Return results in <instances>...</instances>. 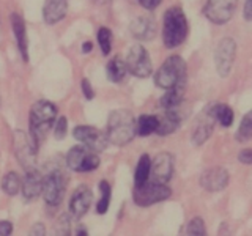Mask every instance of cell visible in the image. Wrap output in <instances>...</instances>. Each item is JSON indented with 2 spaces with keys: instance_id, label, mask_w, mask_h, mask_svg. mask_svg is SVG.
Instances as JSON below:
<instances>
[{
  "instance_id": "obj_7",
  "label": "cell",
  "mask_w": 252,
  "mask_h": 236,
  "mask_svg": "<svg viewBox=\"0 0 252 236\" xmlns=\"http://www.w3.org/2000/svg\"><path fill=\"white\" fill-rule=\"evenodd\" d=\"M125 65L129 74L139 79H147L153 73V63L148 55V51L140 44L131 46L125 59Z\"/></svg>"
},
{
  "instance_id": "obj_29",
  "label": "cell",
  "mask_w": 252,
  "mask_h": 236,
  "mask_svg": "<svg viewBox=\"0 0 252 236\" xmlns=\"http://www.w3.org/2000/svg\"><path fill=\"white\" fill-rule=\"evenodd\" d=\"M96 39H98V46L101 52L104 55H109L112 52V43H114V35L112 30L109 27H99L96 31Z\"/></svg>"
},
{
  "instance_id": "obj_35",
  "label": "cell",
  "mask_w": 252,
  "mask_h": 236,
  "mask_svg": "<svg viewBox=\"0 0 252 236\" xmlns=\"http://www.w3.org/2000/svg\"><path fill=\"white\" fill-rule=\"evenodd\" d=\"M238 161L244 165H251L252 164V149L251 148H244L238 153Z\"/></svg>"
},
{
  "instance_id": "obj_6",
  "label": "cell",
  "mask_w": 252,
  "mask_h": 236,
  "mask_svg": "<svg viewBox=\"0 0 252 236\" xmlns=\"http://www.w3.org/2000/svg\"><path fill=\"white\" fill-rule=\"evenodd\" d=\"M66 165L69 170L77 173H90L94 172L101 164V159L96 151H93L85 145H76L66 153Z\"/></svg>"
},
{
  "instance_id": "obj_17",
  "label": "cell",
  "mask_w": 252,
  "mask_h": 236,
  "mask_svg": "<svg viewBox=\"0 0 252 236\" xmlns=\"http://www.w3.org/2000/svg\"><path fill=\"white\" fill-rule=\"evenodd\" d=\"M183 114H181V106L175 109H164L162 117H158V129L156 134L161 137H167L173 134L177 129H180L181 123H183Z\"/></svg>"
},
{
  "instance_id": "obj_5",
  "label": "cell",
  "mask_w": 252,
  "mask_h": 236,
  "mask_svg": "<svg viewBox=\"0 0 252 236\" xmlns=\"http://www.w3.org/2000/svg\"><path fill=\"white\" fill-rule=\"evenodd\" d=\"M172 195V189L167 186V183H159V181H145L144 184L136 186L132 192L134 203L140 208L152 206V205L161 203L169 200Z\"/></svg>"
},
{
  "instance_id": "obj_10",
  "label": "cell",
  "mask_w": 252,
  "mask_h": 236,
  "mask_svg": "<svg viewBox=\"0 0 252 236\" xmlns=\"http://www.w3.org/2000/svg\"><path fill=\"white\" fill-rule=\"evenodd\" d=\"M236 57V41L230 36L222 38L215 51V66L220 77H227L232 73Z\"/></svg>"
},
{
  "instance_id": "obj_1",
  "label": "cell",
  "mask_w": 252,
  "mask_h": 236,
  "mask_svg": "<svg viewBox=\"0 0 252 236\" xmlns=\"http://www.w3.org/2000/svg\"><path fill=\"white\" fill-rule=\"evenodd\" d=\"M57 106L51 101H36L33 106L30 107L29 114V137L32 144L36 149H39V145L51 132L52 126L57 120Z\"/></svg>"
},
{
  "instance_id": "obj_20",
  "label": "cell",
  "mask_w": 252,
  "mask_h": 236,
  "mask_svg": "<svg viewBox=\"0 0 252 236\" xmlns=\"http://www.w3.org/2000/svg\"><path fill=\"white\" fill-rule=\"evenodd\" d=\"M156 22L152 18H148V16H139L129 26L131 35L139 39V41H152L156 36Z\"/></svg>"
},
{
  "instance_id": "obj_41",
  "label": "cell",
  "mask_w": 252,
  "mask_h": 236,
  "mask_svg": "<svg viewBox=\"0 0 252 236\" xmlns=\"http://www.w3.org/2000/svg\"><path fill=\"white\" fill-rule=\"evenodd\" d=\"M93 3L96 6H109L112 3V0H93Z\"/></svg>"
},
{
  "instance_id": "obj_36",
  "label": "cell",
  "mask_w": 252,
  "mask_h": 236,
  "mask_svg": "<svg viewBox=\"0 0 252 236\" xmlns=\"http://www.w3.org/2000/svg\"><path fill=\"white\" fill-rule=\"evenodd\" d=\"M137 2L140 3L142 8H145V10H148V11H153L161 5L162 0H137Z\"/></svg>"
},
{
  "instance_id": "obj_26",
  "label": "cell",
  "mask_w": 252,
  "mask_h": 236,
  "mask_svg": "<svg viewBox=\"0 0 252 236\" xmlns=\"http://www.w3.org/2000/svg\"><path fill=\"white\" fill-rule=\"evenodd\" d=\"M211 112H213V117H215V120L220 124L224 126V128H230L233 124V120H235V114L230 106L227 104H211Z\"/></svg>"
},
{
  "instance_id": "obj_3",
  "label": "cell",
  "mask_w": 252,
  "mask_h": 236,
  "mask_svg": "<svg viewBox=\"0 0 252 236\" xmlns=\"http://www.w3.org/2000/svg\"><path fill=\"white\" fill-rule=\"evenodd\" d=\"M134 121L136 118L126 109H118L110 112L107 118V131L106 137L109 144L115 147H126L136 137V131H134Z\"/></svg>"
},
{
  "instance_id": "obj_37",
  "label": "cell",
  "mask_w": 252,
  "mask_h": 236,
  "mask_svg": "<svg viewBox=\"0 0 252 236\" xmlns=\"http://www.w3.org/2000/svg\"><path fill=\"white\" fill-rule=\"evenodd\" d=\"M13 233V224L10 220H0V236H10Z\"/></svg>"
},
{
  "instance_id": "obj_40",
  "label": "cell",
  "mask_w": 252,
  "mask_h": 236,
  "mask_svg": "<svg viewBox=\"0 0 252 236\" xmlns=\"http://www.w3.org/2000/svg\"><path fill=\"white\" fill-rule=\"evenodd\" d=\"M93 51V43L92 41H85L82 44V54H90Z\"/></svg>"
},
{
  "instance_id": "obj_19",
  "label": "cell",
  "mask_w": 252,
  "mask_h": 236,
  "mask_svg": "<svg viewBox=\"0 0 252 236\" xmlns=\"http://www.w3.org/2000/svg\"><path fill=\"white\" fill-rule=\"evenodd\" d=\"M10 22H11V30L16 38V44H18L19 54L24 61H29V38H27V27L24 22L22 16L19 13H11L10 14Z\"/></svg>"
},
{
  "instance_id": "obj_23",
  "label": "cell",
  "mask_w": 252,
  "mask_h": 236,
  "mask_svg": "<svg viewBox=\"0 0 252 236\" xmlns=\"http://www.w3.org/2000/svg\"><path fill=\"white\" fill-rule=\"evenodd\" d=\"M158 115H140L136 121H134V131H136V136L139 137H148L152 134H156L158 129Z\"/></svg>"
},
{
  "instance_id": "obj_12",
  "label": "cell",
  "mask_w": 252,
  "mask_h": 236,
  "mask_svg": "<svg viewBox=\"0 0 252 236\" xmlns=\"http://www.w3.org/2000/svg\"><path fill=\"white\" fill-rule=\"evenodd\" d=\"M216 120L213 117L211 112V104L205 107L202 112L197 115L195 121L192 124V131H191V142L194 147H202L205 142H207L213 131H215Z\"/></svg>"
},
{
  "instance_id": "obj_9",
  "label": "cell",
  "mask_w": 252,
  "mask_h": 236,
  "mask_svg": "<svg viewBox=\"0 0 252 236\" xmlns=\"http://www.w3.org/2000/svg\"><path fill=\"white\" fill-rule=\"evenodd\" d=\"M65 178H63L60 172L54 170L47 173L46 177H43L41 195L47 206H59L63 200V195H65Z\"/></svg>"
},
{
  "instance_id": "obj_8",
  "label": "cell",
  "mask_w": 252,
  "mask_h": 236,
  "mask_svg": "<svg viewBox=\"0 0 252 236\" xmlns=\"http://www.w3.org/2000/svg\"><path fill=\"white\" fill-rule=\"evenodd\" d=\"M13 148H14L16 157H18V162L22 165L24 170L36 167L38 149L33 147V144H32V140L29 137V132L16 129L13 132Z\"/></svg>"
},
{
  "instance_id": "obj_25",
  "label": "cell",
  "mask_w": 252,
  "mask_h": 236,
  "mask_svg": "<svg viewBox=\"0 0 252 236\" xmlns=\"http://www.w3.org/2000/svg\"><path fill=\"white\" fill-rule=\"evenodd\" d=\"M150 170H152V157L147 153H144L136 164V170H134V184L140 186L145 181L150 179Z\"/></svg>"
},
{
  "instance_id": "obj_43",
  "label": "cell",
  "mask_w": 252,
  "mask_h": 236,
  "mask_svg": "<svg viewBox=\"0 0 252 236\" xmlns=\"http://www.w3.org/2000/svg\"><path fill=\"white\" fill-rule=\"evenodd\" d=\"M0 102H2V101H0Z\"/></svg>"
},
{
  "instance_id": "obj_22",
  "label": "cell",
  "mask_w": 252,
  "mask_h": 236,
  "mask_svg": "<svg viewBox=\"0 0 252 236\" xmlns=\"http://www.w3.org/2000/svg\"><path fill=\"white\" fill-rule=\"evenodd\" d=\"M106 74H107L109 81L114 82V84H120V82L125 81L126 74H128V69H126L125 60L120 57V55H115L114 59H110L107 61Z\"/></svg>"
},
{
  "instance_id": "obj_34",
  "label": "cell",
  "mask_w": 252,
  "mask_h": 236,
  "mask_svg": "<svg viewBox=\"0 0 252 236\" xmlns=\"http://www.w3.org/2000/svg\"><path fill=\"white\" fill-rule=\"evenodd\" d=\"M81 87H82V93H84L85 99L92 101V99L94 98V90H93V87H92V84H90L89 79H82Z\"/></svg>"
},
{
  "instance_id": "obj_30",
  "label": "cell",
  "mask_w": 252,
  "mask_h": 236,
  "mask_svg": "<svg viewBox=\"0 0 252 236\" xmlns=\"http://www.w3.org/2000/svg\"><path fill=\"white\" fill-rule=\"evenodd\" d=\"M251 137H252V112H248L243 117L240 128L235 134V139L236 142H240V144H246V142L251 140Z\"/></svg>"
},
{
  "instance_id": "obj_14",
  "label": "cell",
  "mask_w": 252,
  "mask_h": 236,
  "mask_svg": "<svg viewBox=\"0 0 252 236\" xmlns=\"http://www.w3.org/2000/svg\"><path fill=\"white\" fill-rule=\"evenodd\" d=\"M230 181V175L228 170L220 167V165H215L205 170L200 175V186L208 192H220L228 186Z\"/></svg>"
},
{
  "instance_id": "obj_21",
  "label": "cell",
  "mask_w": 252,
  "mask_h": 236,
  "mask_svg": "<svg viewBox=\"0 0 252 236\" xmlns=\"http://www.w3.org/2000/svg\"><path fill=\"white\" fill-rule=\"evenodd\" d=\"M68 13V0H46L43 5V19L47 26H55Z\"/></svg>"
},
{
  "instance_id": "obj_38",
  "label": "cell",
  "mask_w": 252,
  "mask_h": 236,
  "mask_svg": "<svg viewBox=\"0 0 252 236\" xmlns=\"http://www.w3.org/2000/svg\"><path fill=\"white\" fill-rule=\"evenodd\" d=\"M243 18L246 22H251L252 19V0H246L243 5Z\"/></svg>"
},
{
  "instance_id": "obj_27",
  "label": "cell",
  "mask_w": 252,
  "mask_h": 236,
  "mask_svg": "<svg viewBox=\"0 0 252 236\" xmlns=\"http://www.w3.org/2000/svg\"><path fill=\"white\" fill-rule=\"evenodd\" d=\"M21 183L22 179L16 172H8L2 179V191L8 197H14L21 192Z\"/></svg>"
},
{
  "instance_id": "obj_32",
  "label": "cell",
  "mask_w": 252,
  "mask_h": 236,
  "mask_svg": "<svg viewBox=\"0 0 252 236\" xmlns=\"http://www.w3.org/2000/svg\"><path fill=\"white\" fill-rule=\"evenodd\" d=\"M54 137L57 140H63L68 132V118L66 117H59L54 123Z\"/></svg>"
},
{
  "instance_id": "obj_13",
  "label": "cell",
  "mask_w": 252,
  "mask_h": 236,
  "mask_svg": "<svg viewBox=\"0 0 252 236\" xmlns=\"http://www.w3.org/2000/svg\"><path fill=\"white\" fill-rule=\"evenodd\" d=\"M235 0H207L203 6V16L216 26L230 22L235 13Z\"/></svg>"
},
{
  "instance_id": "obj_39",
  "label": "cell",
  "mask_w": 252,
  "mask_h": 236,
  "mask_svg": "<svg viewBox=\"0 0 252 236\" xmlns=\"http://www.w3.org/2000/svg\"><path fill=\"white\" fill-rule=\"evenodd\" d=\"M30 235H33V236H43V235H46V228H44V225L41 224V222H36L33 227L30 228Z\"/></svg>"
},
{
  "instance_id": "obj_4",
  "label": "cell",
  "mask_w": 252,
  "mask_h": 236,
  "mask_svg": "<svg viewBox=\"0 0 252 236\" xmlns=\"http://www.w3.org/2000/svg\"><path fill=\"white\" fill-rule=\"evenodd\" d=\"M156 87L162 90L175 88V87H186L188 82V65L180 55H170L158 68L153 76Z\"/></svg>"
},
{
  "instance_id": "obj_15",
  "label": "cell",
  "mask_w": 252,
  "mask_h": 236,
  "mask_svg": "<svg viewBox=\"0 0 252 236\" xmlns=\"http://www.w3.org/2000/svg\"><path fill=\"white\" fill-rule=\"evenodd\" d=\"M173 170H175V157L169 151H162L159 154H156L152 159V170L150 175L153 177L155 181L159 183H169Z\"/></svg>"
},
{
  "instance_id": "obj_33",
  "label": "cell",
  "mask_w": 252,
  "mask_h": 236,
  "mask_svg": "<svg viewBox=\"0 0 252 236\" xmlns=\"http://www.w3.org/2000/svg\"><path fill=\"white\" fill-rule=\"evenodd\" d=\"M55 232L59 235H69L71 233V217L68 214H62L55 225Z\"/></svg>"
},
{
  "instance_id": "obj_31",
  "label": "cell",
  "mask_w": 252,
  "mask_h": 236,
  "mask_svg": "<svg viewBox=\"0 0 252 236\" xmlns=\"http://www.w3.org/2000/svg\"><path fill=\"white\" fill-rule=\"evenodd\" d=\"M186 233L192 236H203L207 235V227H205V220L202 217H194L189 220L186 227Z\"/></svg>"
},
{
  "instance_id": "obj_2",
  "label": "cell",
  "mask_w": 252,
  "mask_h": 236,
  "mask_svg": "<svg viewBox=\"0 0 252 236\" xmlns=\"http://www.w3.org/2000/svg\"><path fill=\"white\" fill-rule=\"evenodd\" d=\"M189 24L183 8L173 5L162 16V43L167 49H175L188 38Z\"/></svg>"
},
{
  "instance_id": "obj_24",
  "label": "cell",
  "mask_w": 252,
  "mask_h": 236,
  "mask_svg": "<svg viewBox=\"0 0 252 236\" xmlns=\"http://www.w3.org/2000/svg\"><path fill=\"white\" fill-rule=\"evenodd\" d=\"M186 87H175V88L165 90V93L161 96L159 104L164 109H175L183 104V96H185Z\"/></svg>"
},
{
  "instance_id": "obj_16",
  "label": "cell",
  "mask_w": 252,
  "mask_h": 236,
  "mask_svg": "<svg viewBox=\"0 0 252 236\" xmlns=\"http://www.w3.org/2000/svg\"><path fill=\"white\" fill-rule=\"evenodd\" d=\"M93 202V192L87 184H81L69 199V214L74 219L84 217L89 212Z\"/></svg>"
},
{
  "instance_id": "obj_18",
  "label": "cell",
  "mask_w": 252,
  "mask_h": 236,
  "mask_svg": "<svg viewBox=\"0 0 252 236\" xmlns=\"http://www.w3.org/2000/svg\"><path fill=\"white\" fill-rule=\"evenodd\" d=\"M41 183H43V177L39 175L36 167L26 170V177H24L21 183V192L24 202H33L41 195Z\"/></svg>"
},
{
  "instance_id": "obj_42",
  "label": "cell",
  "mask_w": 252,
  "mask_h": 236,
  "mask_svg": "<svg viewBox=\"0 0 252 236\" xmlns=\"http://www.w3.org/2000/svg\"><path fill=\"white\" fill-rule=\"evenodd\" d=\"M76 235L77 236H85V235H89V232H87L84 227H77L76 228Z\"/></svg>"
},
{
  "instance_id": "obj_11",
  "label": "cell",
  "mask_w": 252,
  "mask_h": 236,
  "mask_svg": "<svg viewBox=\"0 0 252 236\" xmlns=\"http://www.w3.org/2000/svg\"><path fill=\"white\" fill-rule=\"evenodd\" d=\"M73 137L85 147H89L93 151H104L109 145V140L106 137V132H102L101 129L94 128V126L89 124H79L73 131Z\"/></svg>"
},
{
  "instance_id": "obj_28",
  "label": "cell",
  "mask_w": 252,
  "mask_h": 236,
  "mask_svg": "<svg viewBox=\"0 0 252 236\" xmlns=\"http://www.w3.org/2000/svg\"><path fill=\"white\" fill-rule=\"evenodd\" d=\"M98 187H99L101 197H99V202L96 205V212H98V214H106L109 206H110V195H112V187H110L109 181H106V179H101L99 183H98Z\"/></svg>"
}]
</instances>
